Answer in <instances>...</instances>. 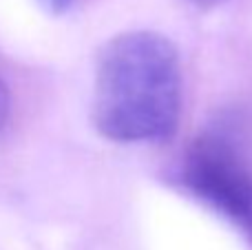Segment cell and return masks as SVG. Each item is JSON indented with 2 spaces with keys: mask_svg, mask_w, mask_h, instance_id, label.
<instances>
[{
  "mask_svg": "<svg viewBox=\"0 0 252 250\" xmlns=\"http://www.w3.org/2000/svg\"><path fill=\"white\" fill-rule=\"evenodd\" d=\"M182 115V64L175 44L155 31H126L97 53L93 124L113 142H164Z\"/></svg>",
  "mask_w": 252,
  "mask_h": 250,
  "instance_id": "1",
  "label": "cell"
},
{
  "mask_svg": "<svg viewBox=\"0 0 252 250\" xmlns=\"http://www.w3.org/2000/svg\"><path fill=\"white\" fill-rule=\"evenodd\" d=\"M173 177L252 239V171L228 133L210 128L192 140Z\"/></svg>",
  "mask_w": 252,
  "mask_h": 250,
  "instance_id": "2",
  "label": "cell"
},
{
  "mask_svg": "<svg viewBox=\"0 0 252 250\" xmlns=\"http://www.w3.org/2000/svg\"><path fill=\"white\" fill-rule=\"evenodd\" d=\"M9 118H11V93H9V84L0 73V135L7 128Z\"/></svg>",
  "mask_w": 252,
  "mask_h": 250,
  "instance_id": "3",
  "label": "cell"
},
{
  "mask_svg": "<svg viewBox=\"0 0 252 250\" xmlns=\"http://www.w3.org/2000/svg\"><path fill=\"white\" fill-rule=\"evenodd\" d=\"M190 7H195V9H199V11H208V9H215V7H219L221 2H226V0H186Z\"/></svg>",
  "mask_w": 252,
  "mask_h": 250,
  "instance_id": "4",
  "label": "cell"
},
{
  "mask_svg": "<svg viewBox=\"0 0 252 250\" xmlns=\"http://www.w3.org/2000/svg\"><path fill=\"white\" fill-rule=\"evenodd\" d=\"M73 2L75 0H44V4H47L51 11H56V13H62V11H66V9H71L73 7Z\"/></svg>",
  "mask_w": 252,
  "mask_h": 250,
  "instance_id": "5",
  "label": "cell"
}]
</instances>
